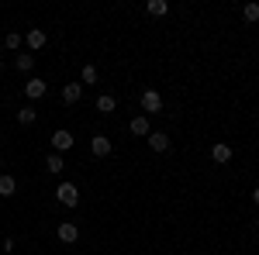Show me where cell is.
<instances>
[{
	"label": "cell",
	"instance_id": "21",
	"mask_svg": "<svg viewBox=\"0 0 259 255\" xmlns=\"http://www.w3.org/2000/svg\"><path fill=\"white\" fill-rule=\"evenodd\" d=\"M252 200H256V203H259V186H256V190H252Z\"/></svg>",
	"mask_w": 259,
	"mask_h": 255
},
{
	"label": "cell",
	"instance_id": "14",
	"mask_svg": "<svg viewBox=\"0 0 259 255\" xmlns=\"http://www.w3.org/2000/svg\"><path fill=\"white\" fill-rule=\"evenodd\" d=\"M145 11H149V14H156V18H166V14H169V4H166V0H149V4H145Z\"/></svg>",
	"mask_w": 259,
	"mask_h": 255
},
{
	"label": "cell",
	"instance_id": "3",
	"mask_svg": "<svg viewBox=\"0 0 259 255\" xmlns=\"http://www.w3.org/2000/svg\"><path fill=\"white\" fill-rule=\"evenodd\" d=\"M56 238H59L62 245H73V241H76V238H80V228H76V224H73V221H62L59 228H56Z\"/></svg>",
	"mask_w": 259,
	"mask_h": 255
},
{
	"label": "cell",
	"instance_id": "9",
	"mask_svg": "<svg viewBox=\"0 0 259 255\" xmlns=\"http://www.w3.org/2000/svg\"><path fill=\"white\" fill-rule=\"evenodd\" d=\"M211 159H214L218 166H225V162H232V145H225V141H218V145L211 148Z\"/></svg>",
	"mask_w": 259,
	"mask_h": 255
},
{
	"label": "cell",
	"instance_id": "20",
	"mask_svg": "<svg viewBox=\"0 0 259 255\" xmlns=\"http://www.w3.org/2000/svg\"><path fill=\"white\" fill-rule=\"evenodd\" d=\"M21 41L24 38H21L18 31H7V35H4V48H21Z\"/></svg>",
	"mask_w": 259,
	"mask_h": 255
},
{
	"label": "cell",
	"instance_id": "16",
	"mask_svg": "<svg viewBox=\"0 0 259 255\" xmlns=\"http://www.w3.org/2000/svg\"><path fill=\"white\" fill-rule=\"evenodd\" d=\"M80 83H83V86L97 83V66H90V62H87V66H83V76H80Z\"/></svg>",
	"mask_w": 259,
	"mask_h": 255
},
{
	"label": "cell",
	"instance_id": "5",
	"mask_svg": "<svg viewBox=\"0 0 259 255\" xmlns=\"http://www.w3.org/2000/svg\"><path fill=\"white\" fill-rule=\"evenodd\" d=\"M24 93H28V100H41L49 93V83H45V79H28V83H24Z\"/></svg>",
	"mask_w": 259,
	"mask_h": 255
},
{
	"label": "cell",
	"instance_id": "2",
	"mask_svg": "<svg viewBox=\"0 0 259 255\" xmlns=\"http://www.w3.org/2000/svg\"><path fill=\"white\" fill-rule=\"evenodd\" d=\"M73 141H76V138H73V131H66V128H59V131H56V135H52V152H69V148H73Z\"/></svg>",
	"mask_w": 259,
	"mask_h": 255
},
{
	"label": "cell",
	"instance_id": "4",
	"mask_svg": "<svg viewBox=\"0 0 259 255\" xmlns=\"http://www.w3.org/2000/svg\"><path fill=\"white\" fill-rule=\"evenodd\" d=\"M142 111H149V114H159V111H162L159 90H145V93H142Z\"/></svg>",
	"mask_w": 259,
	"mask_h": 255
},
{
	"label": "cell",
	"instance_id": "18",
	"mask_svg": "<svg viewBox=\"0 0 259 255\" xmlns=\"http://www.w3.org/2000/svg\"><path fill=\"white\" fill-rule=\"evenodd\" d=\"M242 18L249 21V24H256L259 21V4H245V7H242Z\"/></svg>",
	"mask_w": 259,
	"mask_h": 255
},
{
	"label": "cell",
	"instance_id": "12",
	"mask_svg": "<svg viewBox=\"0 0 259 255\" xmlns=\"http://www.w3.org/2000/svg\"><path fill=\"white\" fill-rule=\"evenodd\" d=\"M14 190H18V179L0 173V196H14Z\"/></svg>",
	"mask_w": 259,
	"mask_h": 255
},
{
	"label": "cell",
	"instance_id": "1",
	"mask_svg": "<svg viewBox=\"0 0 259 255\" xmlns=\"http://www.w3.org/2000/svg\"><path fill=\"white\" fill-rule=\"evenodd\" d=\"M56 200H59L62 207H76V203H80V190H76L73 183H59V186H56Z\"/></svg>",
	"mask_w": 259,
	"mask_h": 255
},
{
	"label": "cell",
	"instance_id": "17",
	"mask_svg": "<svg viewBox=\"0 0 259 255\" xmlns=\"http://www.w3.org/2000/svg\"><path fill=\"white\" fill-rule=\"evenodd\" d=\"M35 118H38V114H35L31 107H21V111H18V124H24V128H28V124H35Z\"/></svg>",
	"mask_w": 259,
	"mask_h": 255
},
{
	"label": "cell",
	"instance_id": "13",
	"mask_svg": "<svg viewBox=\"0 0 259 255\" xmlns=\"http://www.w3.org/2000/svg\"><path fill=\"white\" fill-rule=\"evenodd\" d=\"M45 169H49L52 176H59L62 169H66V162H62V156H59V152H52V156L45 159Z\"/></svg>",
	"mask_w": 259,
	"mask_h": 255
},
{
	"label": "cell",
	"instance_id": "11",
	"mask_svg": "<svg viewBox=\"0 0 259 255\" xmlns=\"http://www.w3.org/2000/svg\"><path fill=\"white\" fill-rule=\"evenodd\" d=\"M128 128H132V135H145V138H149V131H152V128H149V118H142V114H139V118H132V124H128Z\"/></svg>",
	"mask_w": 259,
	"mask_h": 255
},
{
	"label": "cell",
	"instance_id": "7",
	"mask_svg": "<svg viewBox=\"0 0 259 255\" xmlns=\"http://www.w3.org/2000/svg\"><path fill=\"white\" fill-rule=\"evenodd\" d=\"M149 145H152V152H169V138H166V131H149Z\"/></svg>",
	"mask_w": 259,
	"mask_h": 255
},
{
	"label": "cell",
	"instance_id": "10",
	"mask_svg": "<svg viewBox=\"0 0 259 255\" xmlns=\"http://www.w3.org/2000/svg\"><path fill=\"white\" fill-rule=\"evenodd\" d=\"M80 97H83V83H66V86H62V100H66V104H76Z\"/></svg>",
	"mask_w": 259,
	"mask_h": 255
},
{
	"label": "cell",
	"instance_id": "22",
	"mask_svg": "<svg viewBox=\"0 0 259 255\" xmlns=\"http://www.w3.org/2000/svg\"><path fill=\"white\" fill-rule=\"evenodd\" d=\"M0 73H4V59H0Z\"/></svg>",
	"mask_w": 259,
	"mask_h": 255
},
{
	"label": "cell",
	"instance_id": "19",
	"mask_svg": "<svg viewBox=\"0 0 259 255\" xmlns=\"http://www.w3.org/2000/svg\"><path fill=\"white\" fill-rule=\"evenodd\" d=\"M14 66H18L21 73H31V66H35V56H28V52H24V56H18V59H14Z\"/></svg>",
	"mask_w": 259,
	"mask_h": 255
},
{
	"label": "cell",
	"instance_id": "8",
	"mask_svg": "<svg viewBox=\"0 0 259 255\" xmlns=\"http://www.w3.org/2000/svg\"><path fill=\"white\" fill-rule=\"evenodd\" d=\"M90 148H94V156H111V138L107 135H94V141H90Z\"/></svg>",
	"mask_w": 259,
	"mask_h": 255
},
{
	"label": "cell",
	"instance_id": "15",
	"mask_svg": "<svg viewBox=\"0 0 259 255\" xmlns=\"http://www.w3.org/2000/svg\"><path fill=\"white\" fill-rule=\"evenodd\" d=\"M114 107H118V100L111 97V93H104V97H97V111H100V114H111Z\"/></svg>",
	"mask_w": 259,
	"mask_h": 255
},
{
	"label": "cell",
	"instance_id": "6",
	"mask_svg": "<svg viewBox=\"0 0 259 255\" xmlns=\"http://www.w3.org/2000/svg\"><path fill=\"white\" fill-rule=\"evenodd\" d=\"M45 41H49V35H45L41 28H28V48H31V52L45 48Z\"/></svg>",
	"mask_w": 259,
	"mask_h": 255
}]
</instances>
